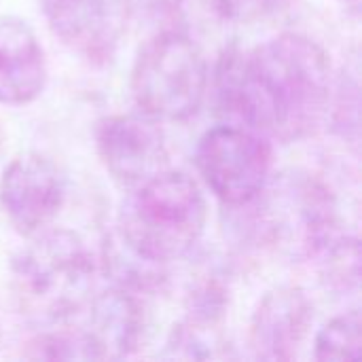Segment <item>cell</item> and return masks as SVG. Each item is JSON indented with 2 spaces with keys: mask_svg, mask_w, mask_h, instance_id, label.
<instances>
[{
  "mask_svg": "<svg viewBox=\"0 0 362 362\" xmlns=\"http://www.w3.org/2000/svg\"><path fill=\"white\" fill-rule=\"evenodd\" d=\"M331 74V59L316 40L284 32L252 49L227 47L214 70V102L229 123L299 142L329 117Z\"/></svg>",
  "mask_w": 362,
  "mask_h": 362,
  "instance_id": "1",
  "label": "cell"
},
{
  "mask_svg": "<svg viewBox=\"0 0 362 362\" xmlns=\"http://www.w3.org/2000/svg\"><path fill=\"white\" fill-rule=\"evenodd\" d=\"M95 288V261L70 229H45L11 263V295L19 314L59 325L87 310Z\"/></svg>",
  "mask_w": 362,
  "mask_h": 362,
  "instance_id": "2",
  "label": "cell"
},
{
  "mask_svg": "<svg viewBox=\"0 0 362 362\" xmlns=\"http://www.w3.org/2000/svg\"><path fill=\"white\" fill-rule=\"evenodd\" d=\"M206 223L208 204L199 185L185 172L163 170L132 189L115 229L142 257L170 265L197 246Z\"/></svg>",
  "mask_w": 362,
  "mask_h": 362,
  "instance_id": "3",
  "label": "cell"
},
{
  "mask_svg": "<svg viewBox=\"0 0 362 362\" xmlns=\"http://www.w3.org/2000/svg\"><path fill=\"white\" fill-rule=\"evenodd\" d=\"M246 206L255 210V233L261 242L295 261L316 259L337 238V199L310 172L269 176L263 191Z\"/></svg>",
  "mask_w": 362,
  "mask_h": 362,
  "instance_id": "4",
  "label": "cell"
},
{
  "mask_svg": "<svg viewBox=\"0 0 362 362\" xmlns=\"http://www.w3.org/2000/svg\"><path fill=\"white\" fill-rule=\"evenodd\" d=\"M129 89L142 115L155 121H187L208 91L206 57L187 32L161 30L140 47Z\"/></svg>",
  "mask_w": 362,
  "mask_h": 362,
  "instance_id": "5",
  "label": "cell"
},
{
  "mask_svg": "<svg viewBox=\"0 0 362 362\" xmlns=\"http://www.w3.org/2000/svg\"><path fill=\"white\" fill-rule=\"evenodd\" d=\"M269 140L244 125L223 123L208 129L197 144V170L218 202L229 208L250 204L272 176Z\"/></svg>",
  "mask_w": 362,
  "mask_h": 362,
  "instance_id": "6",
  "label": "cell"
},
{
  "mask_svg": "<svg viewBox=\"0 0 362 362\" xmlns=\"http://www.w3.org/2000/svg\"><path fill=\"white\" fill-rule=\"evenodd\" d=\"M51 32L93 66L115 59L134 0H40Z\"/></svg>",
  "mask_w": 362,
  "mask_h": 362,
  "instance_id": "7",
  "label": "cell"
},
{
  "mask_svg": "<svg viewBox=\"0 0 362 362\" xmlns=\"http://www.w3.org/2000/svg\"><path fill=\"white\" fill-rule=\"evenodd\" d=\"M95 151L112 176L125 189H136L168 170V142L159 121L142 115H112L95 127Z\"/></svg>",
  "mask_w": 362,
  "mask_h": 362,
  "instance_id": "8",
  "label": "cell"
},
{
  "mask_svg": "<svg viewBox=\"0 0 362 362\" xmlns=\"http://www.w3.org/2000/svg\"><path fill=\"white\" fill-rule=\"evenodd\" d=\"M66 199V180L57 163L40 153H21L0 178V206L25 238L51 227Z\"/></svg>",
  "mask_w": 362,
  "mask_h": 362,
  "instance_id": "9",
  "label": "cell"
},
{
  "mask_svg": "<svg viewBox=\"0 0 362 362\" xmlns=\"http://www.w3.org/2000/svg\"><path fill=\"white\" fill-rule=\"evenodd\" d=\"M314 305L301 288L280 286L269 291L250 322L248 344L259 361H293L310 337Z\"/></svg>",
  "mask_w": 362,
  "mask_h": 362,
  "instance_id": "10",
  "label": "cell"
},
{
  "mask_svg": "<svg viewBox=\"0 0 362 362\" xmlns=\"http://www.w3.org/2000/svg\"><path fill=\"white\" fill-rule=\"evenodd\" d=\"M47 85V59L28 21L0 17V104H32Z\"/></svg>",
  "mask_w": 362,
  "mask_h": 362,
  "instance_id": "11",
  "label": "cell"
},
{
  "mask_svg": "<svg viewBox=\"0 0 362 362\" xmlns=\"http://www.w3.org/2000/svg\"><path fill=\"white\" fill-rule=\"evenodd\" d=\"M89 333L104 358H125L144 341L148 316L144 297L110 286L89 301Z\"/></svg>",
  "mask_w": 362,
  "mask_h": 362,
  "instance_id": "12",
  "label": "cell"
},
{
  "mask_svg": "<svg viewBox=\"0 0 362 362\" xmlns=\"http://www.w3.org/2000/svg\"><path fill=\"white\" fill-rule=\"evenodd\" d=\"M102 272L110 278L112 286L148 297L161 293L168 282V265L155 263L136 252L117 229L110 231L102 248Z\"/></svg>",
  "mask_w": 362,
  "mask_h": 362,
  "instance_id": "13",
  "label": "cell"
},
{
  "mask_svg": "<svg viewBox=\"0 0 362 362\" xmlns=\"http://www.w3.org/2000/svg\"><path fill=\"white\" fill-rule=\"evenodd\" d=\"M218 322H206L195 318H185L165 341L161 358L180 361H204V358H227L229 341Z\"/></svg>",
  "mask_w": 362,
  "mask_h": 362,
  "instance_id": "14",
  "label": "cell"
},
{
  "mask_svg": "<svg viewBox=\"0 0 362 362\" xmlns=\"http://www.w3.org/2000/svg\"><path fill=\"white\" fill-rule=\"evenodd\" d=\"M30 361H104L89 331L53 329L36 335L21 352Z\"/></svg>",
  "mask_w": 362,
  "mask_h": 362,
  "instance_id": "15",
  "label": "cell"
},
{
  "mask_svg": "<svg viewBox=\"0 0 362 362\" xmlns=\"http://www.w3.org/2000/svg\"><path fill=\"white\" fill-rule=\"evenodd\" d=\"M362 320L358 310H350L327 322L314 341L318 361H361Z\"/></svg>",
  "mask_w": 362,
  "mask_h": 362,
  "instance_id": "16",
  "label": "cell"
},
{
  "mask_svg": "<svg viewBox=\"0 0 362 362\" xmlns=\"http://www.w3.org/2000/svg\"><path fill=\"white\" fill-rule=\"evenodd\" d=\"M316 259H320L322 278L335 291H356L361 280V244L358 238L337 235Z\"/></svg>",
  "mask_w": 362,
  "mask_h": 362,
  "instance_id": "17",
  "label": "cell"
},
{
  "mask_svg": "<svg viewBox=\"0 0 362 362\" xmlns=\"http://www.w3.org/2000/svg\"><path fill=\"white\" fill-rule=\"evenodd\" d=\"M212 15L229 23H255L284 6L286 0H202Z\"/></svg>",
  "mask_w": 362,
  "mask_h": 362,
  "instance_id": "18",
  "label": "cell"
},
{
  "mask_svg": "<svg viewBox=\"0 0 362 362\" xmlns=\"http://www.w3.org/2000/svg\"><path fill=\"white\" fill-rule=\"evenodd\" d=\"M142 4L155 13V15H161V17H174L178 15V11L182 8L185 0H142Z\"/></svg>",
  "mask_w": 362,
  "mask_h": 362,
  "instance_id": "19",
  "label": "cell"
},
{
  "mask_svg": "<svg viewBox=\"0 0 362 362\" xmlns=\"http://www.w3.org/2000/svg\"><path fill=\"white\" fill-rule=\"evenodd\" d=\"M337 2H341L344 6L352 8L354 13H358V8H361V0H337Z\"/></svg>",
  "mask_w": 362,
  "mask_h": 362,
  "instance_id": "20",
  "label": "cell"
},
{
  "mask_svg": "<svg viewBox=\"0 0 362 362\" xmlns=\"http://www.w3.org/2000/svg\"><path fill=\"white\" fill-rule=\"evenodd\" d=\"M2 138H4V134H2V125H0V151H2Z\"/></svg>",
  "mask_w": 362,
  "mask_h": 362,
  "instance_id": "21",
  "label": "cell"
}]
</instances>
